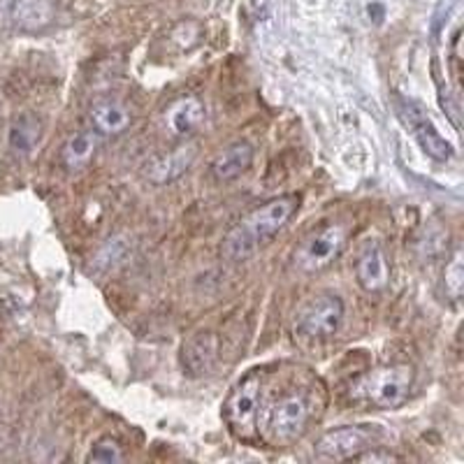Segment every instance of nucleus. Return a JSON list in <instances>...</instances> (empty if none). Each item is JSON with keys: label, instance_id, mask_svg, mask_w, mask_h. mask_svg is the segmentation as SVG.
<instances>
[{"label": "nucleus", "instance_id": "39448f33", "mask_svg": "<svg viewBox=\"0 0 464 464\" xmlns=\"http://www.w3.org/2000/svg\"><path fill=\"white\" fill-rule=\"evenodd\" d=\"M258 409H260V376L248 374L239 381L223 404L227 428L235 437L254 439L258 428Z\"/></svg>", "mask_w": 464, "mask_h": 464}, {"label": "nucleus", "instance_id": "2eb2a0df", "mask_svg": "<svg viewBox=\"0 0 464 464\" xmlns=\"http://www.w3.org/2000/svg\"><path fill=\"white\" fill-rule=\"evenodd\" d=\"M198 147L196 144H184V147L174 149V151L156 156L147 163V179L153 184H169V181L179 179L181 174L190 168V163L196 160Z\"/></svg>", "mask_w": 464, "mask_h": 464}, {"label": "nucleus", "instance_id": "f257e3e1", "mask_svg": "<svg viewBox=\"0 0 464 464\" xmlns=\"http://www.w3.org/2000/svg\"><path fill=\"white\" fill-rule=\"evenodd\" d=\"M297 209H300V198L297 196L272 198L265 205L256 207L237 226L227 230L221 242V256L230 263L246 260L275 235H279Z\"/></svg>", "mask_w": 464, "mask_h": 464}, {"label": "nucleus", "instance_id": "423d86ee", "mask_svg": "<svg viewBox=\"0 0 464 464\" xmlns=\"http://www.w3.org/2000/svg\"><path fill=\"white\" fill-rule=\"evenodd\" d=\"M397 114L404 121V126L411 130V135L416 138V142L420 144V149L428 153L430 159L434 160H449L453 156V147L446 138H441V132L437 130V126L432 123L425 110H422L418 102L409 101V98H401L397 95L395 101Z\"/></svg>", "mask_w": 464, "mask_h": 464}, {"label": "nucleus", "instance_id": "4468645a", "mask_svg": "<svg viewBox=\"0 0 464 464\" xmlns=\"http://www.w3.org/2000/svg\"><path fill=\"white\" fill-rule=\"evenodd\" d=\"M218 353V342L211 333H198L184 342L179 353L181 370L188 376H202L214 367Z\"/></svg>", "mask_w": 464, "mask_h": 464}, {"label": "nucleus", "instance_id": "aec40b11", "mask_svg": "<svg viewBox=\"0 0 464 464\" xmlns=\"http://www.w3.org/2000/svg\"><path fill=\"white\" fill-rule=\"evenodd\" d=\"M397 455L388 453V450H381V449H364L360 450V453H355L353 458H351V462H364V464H391V462H397Z\"/></svg>", "mask_w": 464, "mask_h": 464}, {"label": "nucleus", "instance_id": "6ab92c4d", "mask_svg": "<svg viewBox=\"0 0 464 464\" xmlns=\"http://www.w3.org/2000/svg\"><path fill=\"white\" fill-rule=\"evenodd\" d=\"M443 285L453 300L462 297V285H464V267H462V251H455L450 263L443 269Z\"/></svg>", "mask_w": 464, "mask_h": 464}, {"label": "nucleus", "instance_id": "6e6552de", "mask_svg": "<svg viewBox=\"0 0 464 464\" xmlns=\"http://www.w3.org/2000/svg\"><path fill=\"white\" fill-rule=\"evenodd\" d=\"M56 5L52 0H0V28L37 33L52 26Z\"/></svg>", "mask_w": 464, "mask_h": 464}, {"label": "nucleus", "instance_id": "dca6fc26", "mask_svg": "<svg viewBox=\"0 0 464 464\" xmlns=\"http://www.w3.org/2000/svg\"><path fill=\"white\" fill-rule=\"evenodd\" d=\"M101 147V138L95 135L91 128L80 132H72L68 140H65L63 149H61V163L68 172H82L84 168H89L91 160L95 159Z\"/></svg>", "mask_w": 464, "mask_h": 464}, {"label": "nucleus", "instance_id": "f8f14e48", "mask_svg": "<svg viewBox=\"0 0 464 464\" xmlns=\"http://www.w3.org/2000/svg\"><path fill=\"white\" fill-rule=\"evenodd\" d=\"M355 276L367 293H381L388 288L391 265H388V256L379 242H370L360 251L358 263H355Z\"/></svg>", "mask_w": 464, "mask_h": 464}, {"label": "nucleus", "instance_id": "7ed1b4c3", "mask_svg": "<svg viewBox=\"0 0 464 464\" xmlns=\"http://www.w3.org/2000/svg\"><path fill=\"white\" fill-rule=\"evenodd\" d=\"M343 242H346V232L342 226L327 223V226L316 227L297 244L295 254H293V267L300 275H316L334 263L342 254Z\"/></svg>", "mask_w": 464, "mask_h": 464}, {"label": "nucleus", "instance_id": "ddd939ff", "mask_svg": "<svg viewBox=\"0 0 464 464\" xmlns=\"http://www.w3.org/2000/svg\"><path fill=\"white\" fill-rule=\"evenodd\" d=\"M254 163V144L246 140H237V142L227 144L217 159L211 160L209 172L218 184H227V181L239 179Z\"/></svg>", "mask_w": 464, "mask_h": 464}, {"label": "nucleus", "instance_id": "a211bd4d", "mask_svg": "<svg viewBox=\"0 0 464 464\" xmlns=\"http://www.w3.org/2000/svg\"><path fill=\"white\" fill-rule=\"evenodd\" d=\"M126 453H123V446L116 439L102 437L91 446L89 455H86V462H101V464H111V462H123Z\"/></svg>", "mask_w": 464, "mask_h": 464}, {"label": "nucleus", "instance_id": "f3484780", "mask_svg": "<svg viewBox=\"0 0 464 464\" xmlns=\"http://www.w3.org/2000/svg\"><path fill=\"white\" fill-rule=\"evenodd\" d=\"M43 142V121L35 114H22L12 121L7 144L16 156H31Z\"/></svg>", "mask_w": 464, "mask_h": 464}, {"label": "nucleus", "instance_id": "1a4fd4ad", "mask_svg": "<svg viewBox=\"0 0 464 464\" xmlns=\"http://www.w3.org/2000/svg\"><path fill=\"white\" fill-rule=\"evenodd\" d=\"M376 437H381L376 425H346L330 430L316 441V455L323 459H351L360 450L370 449Z\"/></svg>", "mask_w": 464, "mask_h": 464}, {"label": "nucleus", "instance_id": "9b49d317", "mask_svg": "<svg viewBox=\"0 0 464 464\" xmlns=\"http://www.w3.org/2000/svg\"><path fill=\"white\" fill-rule=\"evenodd\" d=\"M132 111L116 98H102L89 110V128L98 138H119L130 128Z\"/></svg>", "mask_w": 464, "mask_h": 464}, {"label": "nucleus", "instance_id": "20e7f679", "mask_svg": "<svg viewBox=\"0 0 464 464\" xmlns=\"http://www.w3.org/2000/svg\"><path fill=\"white\" fill-rule=\"evenodd\" d=\"M309 401L300 392H285L269 404L265 413V434L269 441L290 443L304 432L309 422Z\"/></svg>", "mask_w": 464, "mask_h": 464}, {"label": "nucleus", "instance_id": "0eeeda50", "mask_svg": "<svg viewBox=\"0 0 464 464\" xmlns=\"http://www.w3.org/2000/svg\"><path fill=\"white\" fill-rule=\"evenodd\" d=\"M343 321V302L337 295H318L297 316V333L306 339H330Z\"/></svg>", "mask_w": 464, "mask_h": 464}, {"label": "nucleus", "instance_id": "f03ea898", "mask_svg": "<svg viewBox=\"0 0 464 464\" xmlns=\"http://www.w3.org/2000/svg\"><path fill=\"white\" fill-rule=\"evenodd\" d=\"M413 379L411 364H385L358 376L348 385V397L374 409H397L411 395Z\"/></svg>", "mask_w": 464, "mask_h": 464}, {"label": "nucleus", "instance_id": "9d476101", "mask_svg": "<svg viewBox=\"0 0 464 464\" xmlns=\"http://www.w3.org/2000/svg\"><path fill=\"white\" fill-rule=\"evenodd\" d=\"M207 119V107L198 95H181L169 102L163 111V128L169 138L188 140L202 128Z\"/></svg>", "mask_w": 464, "mask_h": 464}]
</instances>
